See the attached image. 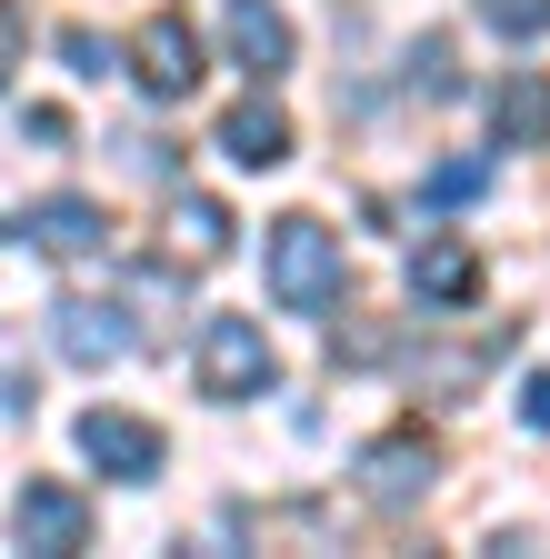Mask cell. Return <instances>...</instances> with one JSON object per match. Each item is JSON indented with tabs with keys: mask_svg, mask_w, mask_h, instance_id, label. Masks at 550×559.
<instances>
[{
	"mask_svg": "<svg viewBox=\"0 0 550 559\" xmlns=\"http://www.w3.org/2000/svg\"><path fill=\"white\" fill-rule=\"evenodd\" d=\"M11 539H21L31 559H71V549H91V500H81L71 479H21Z\"/></svg>",
	"mask_w": 550,
	"mask_h": 559,
	"instance_id": "obj_3",
	"label": "cell"
},
{
	"mask_svg": "<svg viewBox=\"0 0 550 559\" xmlns=\"http://www.w3.org/2000/svg\"><path fill=\"white\" fill-rule=\"evenodd\" d=\"M60 60H71V70H81V81H101V70H110L120 50H110L101 31H81V21H71V31H60Z\"/></svg>",
	"mask_w": 550,
	"mask_h": 559,
	"instance_id": "obj_16",
	"label": "cell"
},
{
	"mask_svg": "<svg viewBox=\"0 0 550 559\" xmlns=\"http://www.w3.org/2000/svg\"><path fill=\"white\" fill-rule=\"evenodd\" d=\"M171 250H190V260H231V210H221L211 190H180V200H171Z\"/></svg>",
	"mask_w": 550,
	"mask_h": 559,
	"instance_id": "obj_13",
	"label": "cell"
},
{
	"mask_svg": "<svg viewBox=\"0 0 550 559\" xmlns=\"http://www.w3.org/2000/svg\"><path fill=\"white\" fill-rule=\"evenodd\" d=\"M221 31H231V60L250 81H281L291 70V11L281 0H221Z\"/></svg>",
	"mask_w": 550,
	"mask_h": 559,
	"instance_id": "obj_11",
	"label": "cell"
},
{
	"mask_svg": "<svg viewBox=\"0 0 550 559\" xmlns=\"http://www.w3.org/2000/svg\"><path fill=\"white\" fill-rule=\"evenodd\" d=\"M190 370H200V390H211V400H260L270 380H281V360H270V340H260V320H241V310H211V320H200Z\"/></svg>",
	"mask_w": 550,
	"mask_h": 559,
	"instance_id": "obj_2",
	"label": "cell"
},
{
	"mask_svg": "<svg viewBox=\"0 0 550 559\" xmlns=\"http://www.w3.org/2000/svg\"><path fill=\"white\" fill-rule=\"evenodd\" d=\"M260 270H270V300L301 310V320H330L340 290H351V270H340V230H320L311 210H281V221H270Z\"/></svg>",
	"mask_w": 550,
	"mask_h": 559,
	"instance_id": "obj_1",
	"label": "cell"
},
{
	"mask_svg": "<svg viewBox=\"0 0 550 559\" xmlns=\"http://www.w3.org/2000/svg\"><path fill=\"white\" fill-rule=\"evenodd\" d=\"M410 70H421V91L441 100V91H450V40H421V50H410Z\"/></svg>",
	"mask_w": 550,
	"mask_h": 559,
	"instance_id": "obj_17",
	"label": "cell"
},
{
	"mask_svg": "<svg viewBox=\"0 0 550 559\" xmlns=\"http://www.w3.org/2000/svg\"><path fill=\"white\" fill-rule=\"evenodd\" d=\"M520 419H530V430H550V370L520 380Z\"/></svg>",
	"mask_w": 550,
	"mask_h": 559,
	"instance_id": "obj_18",
	"label": "cell"
},
{
	"mask_svg": "<svg viewBox=\"0 0 550 559\" xmlns=\"http://www.w3.org/2000/svg\"><path fill=\"white\" fill-rule=\"evenodd\" d=\"M431 479H441V450H431V430H381V440L361 450V500H381V510H410Z\"/></svg>",
	"mask_w": 550,
	"mask_h": 559,
	"instance_id": "obj_6",
	"label": "cell"
},
{
	"mask_svg": "<svg viewBox=\"0 0 550 559\" xmlns=\"http://www.w3.org/2000/svg\"><path fill=\"white\" fill-rule=\"evenodd\" d=\"M11 400L31 409V370H11V360H0V409H11Z\"/></svg>",
	"mask_w": 550,
	"mask_h": 559,
	"instance_id": "obj_19",
	"label": "cell"
},
{
	"mask_svg": "<svg viewBox=\"0 0 550 559\" xmlns=\"http://www.w3.org/2000/svg\"><path fill=\"white\" fill-rule=\"evenodd\" d=\"M491 140H501V151H550V70H501Z\"/></svg>",
	"mask_w": 550,
	"mask_h": 559,
	"instance_id": "obj_12",
	"label": "cell"
},
{
	"mask_svg": "<svg viewBox=\"0 0 550 559\" xmlns=\"http://www.w3.org/2000/svg\"><path fill=\"white\" fill-rule=\"evenodd\" d=\"M410 300L421 310H470L480 300V250L460 230H431L421 250H410Z\"/></svg>",
	"mask_w": 550,
	"mask_h": 559,
	"instance_id": "obj_9",
	"label": "cell"
},
{
	"mask_svg": "<svg viewBox=\"0 0 550 559\" xmlns=\"http://www.w3.org/2000/svg\"><path fill=\"white\" fill-rule=\"evenodd\" d=\"M21 240L50 250V260H101V250H110V210L81 200V190H50V200L21 210Z\"/></svg>",
	"mask_w": 550,
	"mask_h": 559,
	"instance_id": "obj_7",
	"label": "cell"
},
{
	"mask_svg": "<svg viewBox=\"0 0 550 559\" xmlns=\"http://www.w3.org/2000/svg\"><path fill=\"white\" fill-rule=\"evenodd\" d=\"M480 21L501 40H550V0H480Z\"/></svg>",
	"mask_w": 550,
	"mask_h": 559,
	"instance_id": "obj_14",
	"label": "cell"
},
{
	"mask_svg": "<svg viewBox=\"0 0 550 559\" xmlns=\"http://www.w3.org/2000/svg\"><path fill=\"white\" fill-rule=\"evenodd\" d=\"M211 140H221V160H231V170H281V160H291V110L270 100V91H250V100L221 110Z\"/></svg>",
	"mask_w": 550,
	"mask_h": 559,
	"instance_id": "obj_8",
	"label": "cell"
},
{
	"mask_svg": "<svg viewBox=\"0 0 550 559\" xmlns=\"http://www.w3.org/2000/svg\"><path fill=\"white\" fill-rule=\"evenodd\" d=\"M81 460L110 469V479H161L171 440H161V419H141V409H81Z\"/></svg>",
	"mask_w": 550,
	"mask_h": 559,
	"instance_id": "obj_5",
	"label": "cell"
},
{
	"mask_svg": "<svg viewBox=\"0 0 550 559\" xmlns=\"http://www.w3.org/2000/svg\"><path fill=\"white\" fill-rule=\"evenodd\" d=\"M480 190H491V160H441V170H431V200H441V210H460V200H480Z\"/></svg>",
	"mask_w": 550,
	"mask_h": 559,
	"instance_id": "obj_15",
	"label": "cell"
},
{
	"mask_svg": "<svg viewBox=\"0 0 550 559\" xmlns=\"http://www.w3.org/2000/svg\"><path fill=\"white\" fill-rule=\"evenodd\" d=\"M130 81H141L151 100H190L200 91V31L180 11H151L141 31H130Z\"/></svg>",
	"mask_w": 550,
	"mask_h": 559,
	"instance_id": "obj_4",
	"label": "cell"
},
{
	"mask_svg": "<svg viewBox=\"0 0 550 559\" xmlns=\"http://www.w3.org/2000/svg\"><path fill=\"white\" fill-rule=\"evenodd\" d=\"M50 340H60V360H81V370L130 360V320H120V300H50Z\"/></svg>",
	"mask_w": 550,
	"mask_h": 559,
	"instance_id": "obj_10",
	"label": "cell"
}]
</instances>
